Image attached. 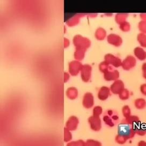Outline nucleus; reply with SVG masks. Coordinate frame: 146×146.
<instances>
[{
	"label": "nucleus",
	"instance_id": "f257e3e1",
	"mask_svg": "<svg viewBox=\"0 0 146 146\" xmlns=\"http://www.w3.org/2000/svg\"><path fill=\"white\" fill-rule=\"evenodd\" d=\"M103 120L104 123L109 127H113L119 121V115L117 111L109 109L105 111L103 114Z\"/></svg>",
	"mask_w": 146,
	"mask_h": 146
},
{
	"label": "nucleus",
	"instance_id": "f03ea898",
	"mask_svg": "<svg viewBox=\"0 0 146 146\" xmlns=\"http://www.w3.org/2000/svg\"><path fill=\"white\" fill-rule=\"evenodd\" d=\"M118 134L124 137L127 140L132 139L136 135L134 126L127 124L120 123L118 127Z\"/></svg>",
	"mask_w": 146,
	"mask_h": 146
},
{
	"label": "nucleus",
	"instance_id": "7ed1b4c3",
	"mask_svg": "<svg viewBox=\"0 0 146 146\" xmlns=\"http://www.w3.org/2000/svg\"><path fill=\"white\" fill-rule=\"evenodd\" d=\"M89 123L92 130L95 132H98L100 131L102 127V123L99 117H91L89 119Z\"/></svg>",
	"mask_w": 146,
	"mask_h": 146
},
{
	"label": "nucleus",
	"instance_id": "20e7f679",
	"mask_svg": "<svg viewBox=\"0 0 146 146\" xmlns=\"http://www.w3.org/2000/svg\"><path fill=\"white\" fill-rule=\"evenodd\" d=\"M140 123V119L139 117L137 115H130L127 118H125L123 119L121 121L120 123L122 124H127V125H132L135 126V125H137L139 124Z\"/></svg>",
	"mask_w": 146,
	"mask_h": 146
},
{
	"label": "nucleus",
	"instance_id": "39448f33",
	"mask_svg": "<svg viewBox=\"0 0 146 146\" xmlns=\"http://www.w3.org/2000/svg\"><path fill=\"white\" fill-rule=\"evenodd\" d=\"M135 134L140 137H144L146 135V126L140 123L134 126Z\"/></svg>",
	"mask_w": 146,
	"mask_h": 146
},
{
	"label": "nucleus",
	"instance_id": "423d86ee",
	"mask_svg": "<svg viewBox=\"0 0 146 146\" xmlns=\"http://www.w3.org/2000/svg\"><path fill=\"white\" fill-rule=\"evenodd\" d=\"M134 105L137 109H143L146 107V101L143 98L137 99L134 102Z\"/></svg>",
	"mask_w": 146,
	"mask_h": 146
},
{
	"label": "nucleus",
	"instance_id": "0eeeda50",
	"mask_svg": "<svg viewBox=\"0 0 146 146\" xmlns=\"http://www.w3.org/2000/svg\"><path fill=\"white\" fill-rule=\"evenodd\" d=\"M109 91L107 89H102L98 94V97L101 100H105L109 96Z\"/></svg>",
	"mask_w": 146,
	"mask_h": 146
},
{
	"label": "nucleus",
	"instance_id": "6e6552de",
	"mask_svg": "<svg viewBox=\"0 0 146 146\" xmlns=\"http://www.w3.org/2000/svg\"><path fill=\"white\" fill-rule=\"evenodd\" d=\"M115 141L116 143H117L119 145H124L125 143H126L128 140L124 137H122L117 134V135L115 137Z\"/></svg>",
	"mask_w": 146,
	"mask_h": 146
},
{
	"label": "nucleus",
	"instance_id": "1a4fd4ad",
	"mask_svg": "<svg viewBox=\"0 0 146 146\" xmlns=\"http://www.w3.org/2000/svg\"><path fill=\"white\" fill-rule=\"evenodd\" d=\"M87 146H102L101 142L93 139H89L86 141Z\"/></svg>",
	"mask_w": 146,
	"mask_h": 146
},
{
	"label": "nucleus",
	"instance_id": "9d476101",
	"mask_svg": "<svg viewBox=\"0 0 146 146\" xmlns=\"http://www.w3.org/2000/svg\"><path fill=\"white\" fill-rule=\"evenodd\" d=\"M86 100H85L86 106L87 108L91 107V106L93 105V97H92V96H91V95H90V94H89V96H87L86 97Z\"/></svg>",
	"mask_w": 146,
	"mask_h": 146
},
{
	"label": "nucleus",
	"instance_id": "9b49d317",
	"mask_svg": "<svg viewBox=\"0 0 146 146\" xmlns=\"http://www.w3.org/2000/svg\"><path fill=\"white\" fill-rule=\"evenodd\" d=\"M123 116L125 118H127L128 117L130 116L131 114V111L130 109V108L127 106H124L123 109Z\"/></svg>",
	"mask_w": 146,
	"mask_h": 146
},
{
	"label": "nucleus",
	"instance_id": "f8f14e48",
	"mask_svg": "<svg viewBox=\"0 0 146 146\" xmlns=\"http://www.w3.org/2000/svg\"><path fill=\"white\" fill-rule=\"evenodd\" d=\"M129 97V92L127 90H123L120 93V98L123 100H126Z\"/></svg>",
	"mask_w": 146,
	"mask_h": 146
},
{
	"label": "nucleus",
	"instance_id": "ddd939ff",
	"mask_svg": "<svg viewBox=\"0 0 146 146\" xmlns=\"http://www.w3.org/2000/svg\"><path fill=\"white\" fill-rule=\"evenodd\" d=\"M67 146H87V145L86 142L82 140H78V141L72 142L68 143Z\"/></svg>",
	"mask_w": 146,
	"mask_h": 146
},
{
	"label": "nucleus",
	"instance_id": "4468645a",
	"mask_svg": "<svg viewBox=\"0 0 146 146\" xmlns=\"http://www.w3.org/2000/svg\"><path fill=\"white\" fill-rule=\"evenodd\" d=\"M72 139V135L68 129H64V141L68 142Z\"/></svg>",
	"mask_w": 146,
	"mask_h": 146
},
{
	"label": "nucleus",
	"instance_id": "2eb2a0df",
	"mask_svg": "<svg viewBox=\"0 0 146 146\" xmlns=\"http://www.w3.org/2000/svg\"><path fill=\"white\" fill-rule=\"evenodd\" d=\"M95 109L94 110V116H96V117H99V115L101 114L102 112V110L101 109L100 107L97 106L95 108Z\"/></svg>",
	"mask_w": 146,
	"mask_h": 146
},
{
	"label": "nucleus",
	"instance_id": "dca6fc26",
	"mask_svg": "<svg viewBox=\"0 0 146 146\" xmlns=\"http://www.w3.org/2000/svg\"><path fill=\"white\" fill-rule=\"evenodd\" d=\"M137 146H146V141L145 140H140L137 142Z\"/></svg>",
	"mask_w": 146,
	"mask_h": 146
},
{
	"label": "nucleus",
	"instance_id": "f3484780",
	"mask_svg": "<svg viewBox=\"0 0 146 146\" xmlns=\"http://www.w3.org/2000/svg\"><path fill=\"white\" fill-rule=\"evenodd\" d=\"M142 94L146 96V86H143L141 88Z\"/></svg>",
	"mask_w": 146,
	"mask_h": 146
}]
</instances>
